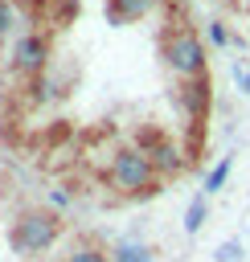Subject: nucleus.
<instances>
[{"mask_svg":"<svg viewBox=\"0 0 250 262\" xmlns=\"http://www.w3.org/2000/svg\"><path fill=\"white\" fill-rule=\"evenodd\" d=\"M156 180H160V172L152 168V160L139 147H119L115 151V160H111V188L119 196H148V192H156Z\"/></svg>","mask_w":250,"mask_h":262,"instance_id":"1","label":"nucleus"},{"mask_svg":"<svg viewBox=\"0 0 250 262\" xmlns=\"http://www.w3.org/2000/svg\"><path fill=\"white\" fill-rule=\"evenodd\" d=\"M57 233H61V217L49 213V209H41V205L20 209L16 221H12V246L20 254H45L57 242Z\"/></svg>","mask_w":250,"mask_h":262,"instance_id":"2","label":"nucleus"},{"mask_svg":"<svg viewBox=\"0 0 250 262\" xmlns=\"http://www.w3.org/2000/svg\"><path fill=\"white\" fill-rule=\"evenodd\" d=\"M160 57H164V66H168L176 78H201L205 66H209V57H205V41H201L193 29H176V33H168L164 45H160Z\"/></svg>","mask_w":250,"mask_h":262,"instance_id":"3","label":"nucleus"},{"mask_svg":"<svg viewBox=\"0 0 250 262\" xmlns=\"http://www.w3.org/2000/svg\"><path fill=\"white\" fill-rule=\"evenodd\" d=\"M45 61H49V37L25 33V37L16 41V49H12V70H16V74H41Z\"/></svg>","mask_w":250,"mask_h":262,"instance_id":"4","label":"nucleus"},{"mask_svg":"<svg viewBox=\"0 0 250 262\" xmlns=\"http://www.w3.org/2000/svg\"><path fill=\"white\" fill-rule=\"evenodd\" d=\"M139 151L152 160V168L160 172V176H176L180 168H184V160H180V147L172 143V139H164V135H143L139 139Z\"/></svg>","mask_w":250,"mask_h":262,"instance_id":"5","label":"nucleus"},{"mask_svg":"<svg viewBox=\"0 0 250 262\" xmlns=\"http://www.w3.org/2000/svg\"><path fill=\"white\" fill-rule=\"evenodd\" d=\"M148 8H152V0H107V16H111L115 25H127V20L143 16Z\"/></svg>","mask_w":250,"mask_h":262,"instance_id":"6","label":"nucleus"},{"mask_svg":"<svg viewBox=\"0 0 250 262\" xmlns=\"http://www.w3.org/2000/svg\"><path fill=\"white\" fill-rule=\"evenodd\" d=\"M152 258H156V250L148 242H135V237H127L111 250V262H152Z\"/></svg>","mask_w":250,"mask_h":262,"instance_id":"7","label":"nucleus"},{"mask_svg":"<svg viewBox=\"0 0 250 262\" xmlns=\"http://www.w3.org/2000/svg\"><path fill=\"white\" fill-rule=\"evenodd\" d=\"M205 217H209V192H197V196L189 201V209H184V233L197 237L201 225H205Z\"/></svg>","mask_w":250,"mask_h":262,"instance_id":"8","label":"nucleus"},{"mask_svg":"<svg viewBox=\"0 0 250 262\" xmlns=\"http://www.w3.org/2000/svg\"><path fill=\"white\" fill-rule=\"evenodd\" d=\"M61 262H111V254H107L94 237H82V242L70 246V254H66Z\"/></svg>","mask_w":250,"mask_h":262,"instance_id":"9","label":"nucleus"},{"mask_svg":"<svg viewBox=\"0 0 250 262\" xmlns=\"http://www.w3.org/2000/svg\"><path fill=\"white\" fill-rule=\"evenodd\" d=\"M225 176H230V160H217V164L209 168V176H205V192H217V188L225 184Z\"/></svg>","mask_w":250,"mask_h":262,"instance_id":"10","label":"nucleus"},{"mask_svg":"<svg viewBox=\"0 0 250 262\" xmlns=\"http://www.w3.org/2000/svg\"><path fill=\"white\" fill-rule=\"evenodd\" d=\"M213 262H242V242H238V237L221 242V246L213 250Z\"/></svg>","mask_w":250,"mask_h":262,"instance_id":"11","label":"nucleus"},{"mask_svg":"<svg viewBox=\"0 0 250 262\" xmlns=\"http://www.w3.org/2000/svg\"><path fill=\"white\" fill-rule=\"evenodd\" d=\"M12 29H16V8L8 0H0V37H8Z\"/></svg>","mask_w":250,"mask_h":262,"instance_id":"12","label":"nucleus"},{"mask_svg":"<svg viewBox=\"0 0 250 262\" xmlns=\"http://www.w3.org/2000/svg\"><path fill=\"white\" fill-rule=\"evenodd\" d=\"M209 37H213V45H225V29L221 25H209Z\"/></svg>","mask_w":250,"mask_h":262,"instance_id":"13","label":"nucleus"},{"mask_svg":"<svg viewBox=\"0 0 250 262\" xmlns=\"http://www.w3.org/2000/svg\"><path fill=\"white\" fill-rule=\"evenodd\" d=\"M242 90H246V94H250V70H246V74H242Z\"/></svg>","mask_w":250,"mask_h":262,"instance_id":"14","label":"nucleus"}]
</instances>
